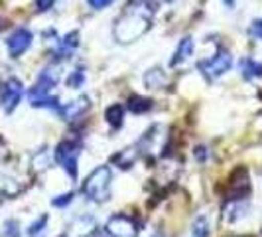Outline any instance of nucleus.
<instances>
[{"label": "nucleus", "mask_w": 262, "mask_h": 237, "mask_svg": "<svg viewBox=\"0 0 262 237\" xmlns=\"http://www.w3.org/2000/svg\"><path fill=\"white\" fill-rule=\"evenodd\" d=\"M32 42H34V34L28 28H16L14 32H10V36L6 38L8 55L10 57H22L32 48Z\"/></svg>", "instance_id": "8"}, {"label": "nucleus", "mask_w": 262, "mask_h": 237, "mask_svg": "<svg viewBox=\"0 0 262 237\" xmlns=\"http://www.w3.org/2000/svg\"><path fill=\"white\" fill-rule=\"evenodd\" d=\"M46 227H48V215L43 213V215L36 218L32 224L28 225L26 233H28V237H39L46 233Z\"/></svg>", "instance_id": "14"}, {"label": "nucleus", "mask_w": 262, "mask_h": 237, "mask_svg": "<svg viewBox=\"0 0 262 237\" xmlns=\"http://www.w3.org/2000/svg\"><path fill=\"white\" fill-rule=\"evenodd\" d=\"M209 233H211V227H209L207 218H205V215L197 218L195 222H193V235L195 237H209Z\"/></svg>", "instance_id": "15"}, {"label": "nucleus", "mask_w": 262, "mask_h": 237, "mask_svg": "<svg viewBox=\"0 0 262 237\" xmlns=\"http://www.w3.org/2000/svg\"><path fill=\"white\" fill-rule=\"evenodd\" d=\"M113 2H115V0H87L89 8H93V10H105Z\"/></svg>", "instance_id": "19"}, {"label": "nucleus", "mask_w": 262, "mask_h": 237, "mask_svg": "<svg viewBox=\"0 0 262 237\" xmlns=\"http://www.w3.org/2000/svg\"><path fill=\"white\" fill-rule=\"evenodd\" d=\"M111 186H113V172L106 164H101L85 178L83 194L91 202L101 204V202H106L111 198Z\"/></svg>", "instance_id": "2"}, {"label": "nucleus", "mask_w": 262, "mask_h": 237, "mask_svg": "<svg viewBox=\"0 0 262 237\" xmlns=\"http://www.w3.org/2000/svg\"><path fill=\"white\" fill-rule=\"evenodd\" d=\"M89 99L87 97H79L75 101H71V103H66V105H61L57 109V113H59V117L63 118V121H73V118L81 117L87 109H89Z\"/></svg>", "instance_id": "9"}, {"label": "nucleus", "mask_w": 262, "mask_h": 237, "mask_svg": "<svg viewBox=\"0 0 262 237\" xmlns=\"http://www.w3.org/2000/svg\"><path fill=\"white\" fill-rule=\"evenodd\" d=\"M105 118H106V123H108L115 131L120 129V127L124 125V109H122V105H120V103H113V105L106 107Z\"/></svg>", "instance_id": "11"}, {"label": "nucleus", "mask_w": 262, "mask_h": 237, "mask_svg": "<svg viewBox=\"0 0 262 237\" xmlns=\"http://www.w3.org/2000/svg\"><path fill=\"white\" fill-rule=\"evenodd\" d=\"M152 237H166V235H164V233H160V231H158V233H154V235H152Z\"/></svg>", "instance_id": "23"}, {"label": "nucleus", "mask_w": 262, "mask_h": 237, "mask_svg": "<svg viewBox=\"0 0 262 237\" xmlns=\"http://www.w3.org/2000/svg\"><path fill=\"white\" fill-rule=\"evenodd\" d=\"M152 14H154V4L150 0H130L124 14L117 20V26H115L117 42L128 44L132 40L140 38L150 28Z\"/></svg>", "instance_id": "1"}, {"label": "nucleus", "mask_w": 262, "mask_h": 237, "mask_svg": "<svg viewBox=\"0 0 262 237\" xmlns=\"http://www.w3.org/2000/svg\"><path fill=\"white\" fill-rule=\"evenodd\" d=\"M2 235L4 237H20V224L16 222V220H8V222H4L2 225Z\"/></svg>", "instance_id": "17"}, {"label": "nucleus", "mask_w": 262, "mask_h": 237, "mask_svg": "<svg viewBox=\"0 0 262 237\" xmlns=\"http://www.w3.org/2000/svg\"><path fill=\"white\" fill-rule=\"evenodd\" d=\"M77 156H79V146L71 141H63L55 148V162L67 172L69 178H77Z\"/></svg>", "instance_id": "4"}, {"label": "nucleus", "mask_w": 262, "mask_h": 237, "mask_svg": "<svg viewBox=\"0 0 262 237\" xmlns=\"http://www.w3.org/2000/svg\"><path fill=\"white\" fill-rule=\"evenodd\" d=\"M164 2H176V0H164Z\"/></svg>", "instance_id": "24"}, {"label": "nucleus", "mask_w": 262, "mask_h": 237, "mask_svg": "<svg viewBox=\"0 0 262 237\" xmlns=\"http://www.w3.org/2000/svg\"><path fill=\"white\" fill-rule=\"evenodd\" d=\"M83 83H85V73H83V69H75V71L69 73V77H67V87L79 89Z\"/></svg>", "instance_id": "16"}, {"label": "nucleus", "mask_w": 262, "mask_h": 237, "mask_svg": "<svg viewBox=\"0 0 262 237\" xmlns=\"http://www.w3.org/2000/svg\"><path fill=\"white\" fill-rule=\"evenodd\" d=\"M73 198H75L73 192H66V194H61V196L53 198L52 206H55V208H66V206H69V204L73 202Z\"/></svg>", "instance_id": "18"}, {"label": "nucleus", "mask_w": 262, "mask_h": 237, "mask_svg": "<svg viewBox=\"0 0 262 237\" xmlns=\"http://www.w3.org/2000/svg\"><path fill=\"white\" fill-rule=\"evenodd\" d=\"M106 235L108 237H138V229L134 220L124 213H115L106 220Z\"/></svg>", "instance_id": "7"}, {"label": "nucleus", "mask_w": 262, "mask_h": 237, "mask_svg": "<svg viewBox=\"0 0 262 237\" xmlns=\"http://www.w3.org/2000/svg\"><path fill=\"white\" fill-rule=\"evenodd\" d=\"M250 34L256 40H262V20H254L250 26Z\"/></svg>", "instance_id": "21"}, {"label": "nucleus", "mask_w": 262, "mask_h": 237, "mask_svg": "<svg viewBox=\"0 0 262 237\" xmlns=\"http://www.w3.org/2000/svg\"><path fill=\"white\" fill-rule=\"evenodd\" d=\"M22 97H24V83L18 77H10L0 89V107L4 109V113H12L22 103Z\"/></svg>", "instance_id": "5"}, {"label": "nucleus", "mask_w": 262, "mask_h": 237, "mask_svg": "<svg viewBox=\"0 0 262 237\" xmlns=\"http://www.w3.org/2000/svg\"><path fill=\"white\" fill-rule=\"evenodd\" d=\"M221 2H223L227 8H231V10L235 8V4H236V0H221Z\"/></svg>", "instance_id": "22"}, {"label": "nucleus", "mask_w": 262, "mask_h": 237, "mask_svg": "<svg viewBox=\"0 0 262 237\" xmlns=\"http://www.w3.org/2000/svg\"><path fill=\"white\" fill-rule=\"evenodd\" d=\"M193 48H195V44H193V40L189 38H184L180 44H178V50L173 53V57H171L170 66H178V64H182L185 60H189L191 57V53H193Z\"/></svg>", "instance_id": "10"}, {"label": "nucleus", "mask_w": 262, "mask_h": 237, "mask_svg": "<svg viewBox=\"0 0 262 237\" xmlns=\"http://www.w3.org/2000/svg\"><path fill=\"white\" fill-rule=\"evenodd\" d=\"M53 4H55V0H36V8L39 12H48L50 8H53Z\"/></svg>", "instance_id": "20"}, {"label": "nucleus", "mask_w": 262, "mask_h": 237, "mask_svg": "<svg viewBox=\"0 0 262 237\" xmlns=\"http://www.w3.org/2000/svg\"><path fill=\"white\" fill-rule=\"evenodd\" d=\"M128 109L134 115H144V113H148L152 109V101L142 97V95H132L130 99H128Z\"/></svg>", "instance_id": "13"}, {"label": "nucleus", "mask_w": 262, "mask_h": 237, "mask_svg": "<svg viewBox=\"0 0 262 237\" xmlns=\"http://www.w3.org/2000/svg\"><path fill=\"white\" fill-rule=\"evenodd\" d=\"M57 83H59V69L57 67H46V69H41L38 79H36V83H34V87L28 91L30 101L32 99H38V97L52 95V89Z\"/></svg>", "instance_id": "6"}, {"label": "nucleus", "mask_w": 262, "mask_h": 237, "mask_svg": "<svg viewBox=\"0 0 262 237\" xmlns=\"http://www.w3.org/2000/svg\"><path fill=\"white\" fill-rule=\"evenodd\" d=\"M197 67H199V71L207 79H219L227 71H231V67H233V55H231V52H227V50H219L213 57L199 62Z\"/></svg>", "instance_id": "3"}, {"label": "nucleus", "mask_w": 262, "mask_h": 237, "mask_svg": "<svg viewBox=\"0 0 262 237\" xmlns=\"http://www.w3.org/2000/svg\"><path fill=\"white\" fill-rule=\"evenodd\" d=\"M241 73L245 79H254V77H262V64L252 60V57H247L241 62Z\"/></svg>", "instance_id": "12"}]
</instances>
